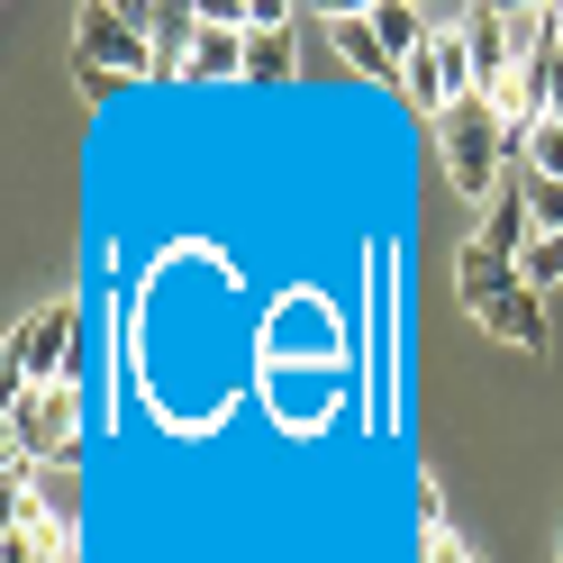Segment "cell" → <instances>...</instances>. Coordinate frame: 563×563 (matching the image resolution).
Wrapping results in <instances>:
<instances>
[{
	"instance_id": "cell-1",
	"label": "cell",
	"mask_w": 563,
	"mask_h": 563,
	"mask_svg": "<svg viewBox=\"0 0 563 563\" xmlns=\"http://www.w3.org/2000/svg\"><path fill=\"white\" fill-rule=\"evenodd\" d=\"M437 155H445V183L464 200H500L509 173H527V128L500 119V100H454V110L437 119Z\"/></svg>"
},
{
	"instance_id": "cell-2",
	"label": "cell",
	"mask_w": 563,
	"mask_h": 563,
	"mask_svg": "<svg viewBox=\"0 0 563 563\" xmlns=\"http://www.w3.org/2000/svg\"><path fill=\"white\" fill-rule=\"evenodd\" d=\"M345 355H355V319L328 291H282L273 328L255 336L264 373H345Z\"/></svg>"
},
{
	"instance_id": "cell-3",
	"label": "cell",
	"mask_w": 563,
	"mask_h": 563,
	"mask_svg": "<svg viewBox=\"0 0 563 563\" xmlns=\"http://www.w3.org/2000/svg\"><path fill=\"white\" fill-rule=\"evenodd\" d=\"M82 428H91V400H82V382H46V391H10V418H0V464H10V482L19 473H37V464H64V454L82 445Z\"/></svg>"
},
{
	"instance_id": "cell-4",
	"label": "cell",
	"mask_w": 563,
	"mask_h": 563,
	"mask_svg": "<svg viewBox=\"0 0 563 563\" xmlns=\"http://www.w3.org/2000/svg\"><path fill=\"white\" fill-rule=\"evenodd\" d=\"M74 74H82V91L155 82V46H146V27H136V10H110V0L74 10Z\"/></svg>"
},
{
	"instance_id": "cell-5",
	"label": "cell",
	"mask_w": 563,
	"mask_h": 563,
	"mask_svg": "<svg viewBox=\"0 0 563 563\" xmlns=\"http://www.w3.org/2000/svg\"><path fill=\"white\" fill-rule=\"evenodd\" d=\"M46 382H82V300H37L10 328V391H46Z\"/></svg>"
},
{
	"instance_id": "cell-6",
	"label": "cell",
	"mask_w": 563,
	"mask_h": 563,
	"mask_svg": "<svg viewBox=\"0 0 563 563\" xmlns=\"http://www.w3.org/2000/svg\"><path fill=\"white\" fill-rule=\"evenodd\" d=\"M464 55H473V82H482V100H509V82H518L509 10H464Z\"/></svg>"
},
{
	"instance_id": "cell-7",
	"label": "cell",
	"mask_w": 563,
	"mask_h": 563,
	"mask_svg": "<svg viewBox=\"0 0 563 563\" xmlns=\"http://www.w3.org/2000/svg\"><path fill=\"white\" fill-rule=\"evenodd\" d=\"M473 319H482L490 336H500V345H518V355H554V319H545V291H527V282H518V291H500L490 309H473Z\"/></svg>"
},
{
	"instance_id": "cell-8",
	"label": "cell",
	"mask_w": 563,
	"mask_h": 563,
	"mask_svg": "<svg viewBox=\"0 0 563 563\" xmlns=\"http://www.w3.org/2000/svg\"><path fill=\"white\" fill-rule=\"evenodd\" d=\"M136 27H146V46H155V74H183L191 46H200V0H146Z\"/></svg>"
},
{
	"instance_id": "cell-9",
	"label": "cell",
	"mask_w": 563,
	"mask_h": 563,
	"mask_svg": "<svg viewBox=\"0 0 563 563\" xmlns=\"http://www.w3.org/2000/svg\"><path fill=\"white\" fill-rule=\"evenodd\" d=\"M336 55L355 64L364 82H382V91H400V55L382 46V27H373V10H336Z\"/></svg>"
},
{
	"instance_id": "cell-10",
	"label": "cell",
	"mask_w": 563,
	"mask_h": 563,
	"mask_svg": "<svg viewBox=\"0 0 563 563\" xmlns=\"http://www.w3.org/2000/svg\"><path fill=\"white\" fill-rule=\"evenodd\" d=\"M518 264L509 255H490V245H464V255H454V291H464V309H490L500 291H518Z\"/></svg>"
},
{
	"instance_id": "cell-11",
	"label": "cell",
	"mask_w": 563,
	"mask_h": 563,
	"mask_svg": "<svg viewBox=\"0 0 563 563\" xmlns=\"http://www.w3.org/2000/svg\"><path fill=\"white\" fill-rule=\"evenodd\" d=\"M473 245H490V255H509V264H527V245H537V228H527V183L509 173V191L490 200V219H482V236Z\"/></svg>"
},
{
	"instance_id": "cell-12",
	"label": "cell",
	"mask_w": 563,
	"mask_h": 563,
	"mask_svg": "<svg viewBox=\"0 0 563 563\" xmlns=\"http://www.w3.org/2000/svg\"><path fill=\"white\" fill-rule=\"evenodd\" d=\"M236 74H245V37L200 19V46H191V64H183V82H236Z\"/></svg>"
},
{
	"instance_id": "cell-13",
	"label": "cell",
	"mask_w": 563,
	"mask_h": 563,
	"mask_svg": "<svg viewBox=\"0 0 563 563\" xmlns=\"http://www.w3.org/2000/svg\"><path fill=\"white\" fill-rule=\"evenodd\" d=\"M373 27H382V46H391L400 64L437 37V19H428V10H409V0H373Z\"/></svg>"
},
{
	"instance_id": "cell-14",
	"label": "cell",
	"mask_w": 563,
	"mask_h": 563,
	"mask_svg": "<svg viewBox=\"0 0 563 563\" xmlns=\"http://www.w3.org/2000/svg\"><path fill=\"white\" fill-rule=\"evenodd\" d=\"M245 82H255V91H282V82H291V27L245 37Z\"/></svg>"
},
{
	"instance_id": "cell-15",
	"label": "cell",
	"mask_w": 563,
	"mask_h": 563,
	"mask_svg": "<svg viewBox=\"0 0 563 563\" xmlns=\"http://www.w3.org/2000/svg\"><path fill=\"white\" fill-rule=\"evenodd\" d=\"M27 490H37V500L64 518V527H74V509H82V473H74V454H64V464H37V473H19Z\"/></svg>"
},
{
	"instance_id": "cell-16",
	"label": "cell",
	"mask_w": 563,
	"mask_h": 563,
	"mask_svg": "<svg viewBox=\"0 0 563 563\" xmlns=\"http://www.w3.org/2000/svg\"><path fill=\"white\" fill-rule=\"evenodd\" d=\"M527 173H537V183H563V119L527 128Z\"/></svg>"
},
{
	"instance_id": "cell-17",
	"label": "cell",
	"mask_w": 563,
	"mask_h": 563,
	"mask_svg": "<svg viewBox=\"0 0 563 563\" xmlns=\"http://www.w3.org/2000/svg\"><path fill=\"white\" fill-rule=\"evenodd\" d=\"M518 273H527V291H554V282H563V236H537Z\"/></svg>"
},
{
	"instance_id": "cell-18",
	"label": "cell",
	"mask_w": 563,
	"mask_h": 563,
	"mask_svg": "<svg viewBox=\"0 0 563 563\" xmlns=\"http://www.w3.org/2000/svg\"><path fill=\"white\" fill-rule=\"evenodd\" d=\"M37 563H74V554H37Z\"/></svg>"
},
{
	"instance_id": "cell-19",
	"label": "cell",
	"mask_w": 563,
	"mask_h": 563,
	"mask_svg": "<svg viewBox=\"0 0 563 563\" xmlns=\"http://www.w3.org/2000/svg\"><path fill=\"white\" fill-rule=\"evenodd\" d=\"M554 46H563V10H554Z\"/></svg>"
},
{
	"instance_id": "cell-20",
	"label": "cell",
	"mask_w": 563,
	"mask_h": 563,
	"mask_svg": "<svg viewBox=\"0 0 563 563\" xmlns=\"http://www.w3.org/2000/svg\"><path fill=\"white\" fill-rule=\"evenodd\" d=\"M473 563H482V554H473Z\"/></svg>"
}]
</instances>
